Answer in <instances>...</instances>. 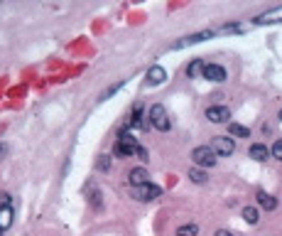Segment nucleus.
<instances>
[{
	"mask_svg": "<svg viewBox=\"0 0 282 236\" xmlns=\"http://www.w3.org/2000/svg\"><path fill=\"white\" fill-rule=\"evenodd\" d=\"M138 140L133 138V133H130V128L125 126L120 133H118V140H115V148H113V152L115 155H120V158H130V155H135L138 152Z\"/></svg>",
	"mask_w": 282,
	"mask_h": 236,
	"instance_id": "f257e3e1",
	"label": "nucleus"
},
{
	"mask_svg": "<svg viewBox=\"0 0 282 236\" xmlns=\"http://www.w3.org/2000/svg\"><path fill=\"white\" fill-rule=\"evenodd\" d=\"M147 120H150V126H152L155 130H160V133H167L169 128H172L167 111H165V106H160V104H155V106L150 108V114H147Z\"/></svg>",
	"mask_w": 282,
	"mask_h": 236,
	"instance_id": "f03ea898",
	"label": "nucleus"
},
{
	"mask_svg": "<svg viewBox=\"0 0 282 236\" xmlns=\"http://www.w3.org/2000/svg\"><path fill=\"white\" fill-rule=\"evenodd\" d=\"M192 160H194V168H214L216 165V152L211 150V146H199L192 150Z\"/></svg>",
	"mask_w": 282,
	"mask_h": 236,
	"instance_id": "7ed1b4c3",
	"label": "nucleus"
},
{
	"mask_svg": "<svg viewBox=\"0 0 282 236\" xmlns=\"http://www.w3.org/2000/svg\"><path fill=\"white\" fill-rule=\"evenodd\" d=\"M211 150H214L216 155H221V158H228V155H233V150H236V140H233L231 136H216V138L211 140Z\"/></svg>",
	"mask_w": 282,
	"mask_h": 236,
	"instance_id": "20e7f679",
	"label": "nucleus"
},
{
	"mask_svg": "<svg viewBox=\"0 0 282 236\" xmlns=\"http://www.w3.org/2000/svg\"><path fill=\"white\" fill-rule=\"evenodd\" d=\"M160 194H162V190H160L157 184H152V182H147V184H142V187H135V190H133V197L140 200V202H155Z\"/></svg>",
	"mask_w": 282,
	"mask_h": 236,
	"instance_id": "39448f33",
	"label": "nucleus"
},
{
	"mask_svg": "<svg viewBox=\"0 0 282 236\" xmlns=\"http://www.w3.org/2000/svg\"><path fill=\"white\" fill-rule=\"evenodd\" d=\"M209 37H214V30H204V32H197V34L182 37L179 42L172 44V50H182V47H189V44H199V42H204V40H209Z\"/></svg>",
	"mask_w": 282,
	"mask_h": 236,
	"instance_id": "423d86ee",
	"label": "nucleus"
},
{
	"mask_svg": "<svg viewBox=\"0 0 282 236\" xmlns=\"http://www.w3.org/2000/svg\"><path fill=\"white\" fill-rule=\"evenodd\" d=\"M145 79H147V86H160V84H165V79H167V72H165L160 64H155V66H150V69H147Z\"/></svg>",
	"mask_w": 282,
	"mask_h": 236,
	"instance_id": "0eeeda50",
	"label": "nucleus"
},
{
	"mask_svg": "<svg viewBox=\"0 0 282 236\" xmlns=\"http://www.w3.org/2000/svg\"><path fill=\"white\" fill-rule=\"evenodd\" d=\"M201 76H204V79H209V82H216V84H221V82H226V69L221 66V64H206Z\"/></svg>",
	"mask_w": 282,
	"mask_h": 236,
	"instance_id": "6e6552de",
	"label": "nucleus"
},
{
	"mask_svg": "<svg viewBox=\"0 0 282 236\" xmlns=\"http://www.w3.org/2000/svg\"><path fill=\"white\" fill-rule=\"evenodd\" d=\"M206 118H209L211 123H228L231 111H228V106H209V108H206Z\"/></svg>",
	"mask_w": 282,
	"mask_h": 236,
	"instance_id": "1a4fd4ad",
	"label": "nucleus"
},
{
	"mask_svg": "<svg viewBox=\"0 0 282 236\" xmlns=\"http://www.w3.org/2000/svg\"><path fill=\"white\" fill-rule=\"evenodd\" d=\"M253 22L255 25H275V22H282V5L268 10V12H263V15H258Z\"/></svg>",
	"mask_w": 282,
	"mask_h": 236,
	"instance_id": "9d476101",
	"label": "nucleus"
},
{
	"mask_svg": "<svg viewBox=\"0 0 282 236\" xmlns=\"http://www.w3.org/2000/svg\"><path fill=\"white\" fill-rule=\"evenodd\" d=\"M128 182H130V187L135 190V187H142V184H147L150 182V172L145 170V168H133L130 170V175H128Z\"/></svg>",
	"mask_w": 282,
	"mask_h": 236,
	"instance_id": "9b49d317",
	"label": "nucleus"
},
{
	"mask_svg": "<svg viewBox=\"0 0 282 236\" xmlns=\"http://www.w3.org/2000/svg\"><path fill=\"white\" fill-rule=\"evenodd\" d=\"M12 219H15L12 206H2V209H0V232L10 229V226H12Z\"/></svg>",
	"mask_w": 282,
	"mask_h": 236,
	"instance_id": "f8f14e48",
	"label": "nucleus"
},
{
	"mask_svg": "<svg viewBox=\"0 0 282 236\" xmlns=\"http://www.w3.org/2000/svg\"><path fill=\"white\" fill-rule=\"evenodd\" d=\"M228 136L231 138H251V128H246L241 123H228Z\"/></svg>",
	"mask_w": 282,
	"mask_h": 236,
	"instance_id": "ddd939ff",
	"label": "nucleus"
},
{
	"mask_svg": "<svg viewBox=\"0 0 282 236\" xmlns=\"http://www.w3.org/2000/svg\"><path fill=\"white\" fill-rule=\"evenodd\" d=\"M258 204L263 209H268V212H273V209H278V200L268 192H258Z\"/></svg>",
	"mask_w": 282,
	"mask_h": 236,
	"instance_id": "4468645a",
	"label": "nucleus"
},
{
	"mask_svg": "<svg viewBox=\"0 0 282 236\" xmlns=\"http://www.w3.org/2000/svg\"><path fill=\"white\" fill-rule=\"evenodd\" d=\"M268 155H270L268 146H263V143H255V146H251V158H253V160H258V162H265V160H268Z\"/></svg>",
	"mask_w": 282,
	"mask_h": 236,
	"instance_id": "2eb2a0df",
	"label": "nucleus"
},
{
	"mask_svg": "<svg viewBox=\"0 0 282 236\" xmlns=\"http://www.w3.org/2000/svg\"><path fill=\"white\" fill-rule=\"evenodd\" d=\"M204 66H206V64H204V59H192V64L187 66V76H189V79H197V76H201V74H204Z\"/></svg>",
	"mask_w": 282,
	"mask_h": 236,
	"instance_id": "dca6fc26",
	"label": "nucleus"
},
{
	"mask_svg": "<svg viewBox=\"0 0 282 236\" xmlns=\"http://www.w3.org/2000/svg\"><path fill=\"white\" fill-rule=\"evenodd\" d=\"M187 177H189V180H192L194 184H206V182H209V175H206V172H204L201 168H192Z\"/></svg>",
	"mask_w": 282,
	"mask_h": 236,
	"instance_id": "f3484780",
	"label": "nucleus"
},
{
	"mask_svg": "<svg viewBox=\"0 0 282 236\" xmlns=\"http://www.w3.org/2000/svg\"><path fill=\"white\" fill-rule=\"evenodd\" d=\"M243 219H246L248 224H258V219H260L258 206H243Z\"/></svg>",
	"mask_w": 282,
	"mask_h": 236,
	"instance_id": "a211bd4d",
	"label": "nucleus"
},
{
	"mask_svg": "<svg viewBox=\"0 0 282 236\" xmlns=\"http://www.w3.org/2000/svg\"><path fill=\"white\" fill-rule=\"evenodd\" d=\"M199 234V226L192 222V224H182L179 229H177V236H197Z\"/></svg>",
	"mask_w": 282,
	"mask_h": 236,
	"instance_id": "6ab92c4d",
	"label": "nucleus"
},
{
	"mask_svg": "<svg viewBox=\"0 0 282 236\" xmlns=\"http://www.w3.org/2000/svg\"><path fill=\"white\" fill-rule=\"evenodd\" d=\"M98 170L101 172H108L111 170V158L108 155H98Z\"/></svg>",
	"mask_w": 282,
	"mask_h": 236,
	"instance_id": "aec40b11",
	"label": "nucleus"
},
{
	"mask_svg": "<svg viewBox=\"0 0 282 236\" xmlns=\"http://www.w3.org/2000/svg\"><path fill=\"white\" fill-rule=\"evenodd\" d=\"M270 155H273L275 160H280L282 162V138L280 140H275V146H273V150H270Z\"/></svg>",
	"mask_w": 282,
	"mask_h": 236,
	"instance_id": "412c9836",
	"label": "nucleus"
},
{
	"mask_svg": "<svg viewBox=\"0 0 282 236\" xmlns=\"http://www.w3.org/2000/svg\"><path fill=\"white\" fill-rule=\"evenodd\" d=\"M2 206H12L10 204V194H7V192H0V209H2Z\"/></svg>",
	"mask_w": 282,
	"mask_h": 236,
	"instance_id": "4be33fe9",
	"label": "nucleus"
},
{
	"mask_svg": "<svg viewBox=\"0 0 282 236\" xmlns=\"http://www.w3.org/2000/svg\"><path fill=\"white\" fill-rule=\"evenodd\" d=\"M135 155H138V158H140L142 162H147V160H150V152H147V150H145V148H138V152H135Z\"/></svg>",
	"mask_w": 282,
	"mask_h": 236,
	"instance_id": "5701e85b",
	"label": "nucleus"
},
{
	"mask_svg": "<svg viewBox=\"0 0 282 236\" xmlns=\"http://www.w3.org/2000/svg\"><path fill=\"white\" fill-rule=\"evenodd\" d=\"M216 236H241V234H236V232H228V229H219V232H216Z\"/></svg>",
	"mask_w": 282,
	"mask_h": 236,
	"instance_id": "b1692460",
	"label": "nucleus"
},
{
	"mask_svg": "<svg viewBox=\"0 0 282 236\" xmlns=\"http://www.w3.org/2000/svg\"><path fill=\"white\" fill-rule=\"evenodd\" d=\"M280 120H282V111H280Z\"/></svg>",
	"mask_w": 282,
	"mask_h": 236,
	"instance_id": "393cba45",
	"label": "nucleus"
},
{
	"mask_svg": "<svg viewBox=\"0 0 282 236\" xmlns=\"http://www.w3.org/2000/svg\"><path fill=\"white\" fill-rule=\"evenodd\" d=\"M0 236H2V232H0Z\"/></svg>",
	"mask_w": 282,
	"mask_h": 236,
	"instance_id": "a878e982",
	"label": "nucleus"
}]
</instances>
